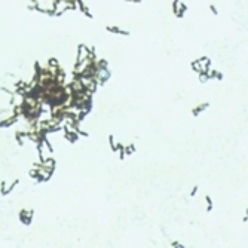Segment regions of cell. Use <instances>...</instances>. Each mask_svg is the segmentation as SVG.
<instances>
[{
    "label": "cell",
    "mask_w": 248,
    "mask_h": 248,
    "mask_svg": "<svg viewBox=\"0 0 248 248\" xmlns=\"http://www.w3.org/2000/svg\"><path fill=\"white\" fill-rule=\"evenodd\" d=\"M210 107V103H204V104H201V106H198V107H195L193 110H192V114L193 116H198L201 112H204L205 109H208Z\"/></svg>",
    "instance_id": "obj_1"
},
{
    "label": "cell",
    "mask_w": 248,
    "mask_h": 248,
    "mask_svg": "<svg viewBox=\"0 0 248 248\" xmlns=\"http://www.w3.org/2000/svg\"><path fill=\"white\" fill-rule=\"evenodd\" d=\"M196 192H198V186H195L193 190H192V193H190V196H195V195H196Z\"/></svg>",
    "instance_id": "obj_4"
},
{
    "label": "cell",
    "mask_w": 248,
    "mask_h": 248,
    "mask_svg": "<svg viewBox=\"0 0 248 248\" xmlns=\"http://www.w3.org/2000/svg\"><path fill=\"white\" fill-rule=\"evenodd\" d=\"M210 9H211V12H213L214 15H218V12H217V9H215V8H214L213 5H210Z\"/></svg>",
    "instance_id": "obj_3"
},
{
    "label": "cell",
    "mask_w": 248,
    "mask_h": 248,
    "mask_svg": "<svg viewBox=\"0 0 248 248\" xmlns=\"http://www.w3.org/2000/svg\"><path fill=\"white\" fill-rule=\"evenodd\" d=\"M205 201H206V204H208V208H206V211H211L213 210V201H211V198H210V195H206L205 196Z\"/></svg>",
    "instance_id": "obj_2"
}]
</instances>
